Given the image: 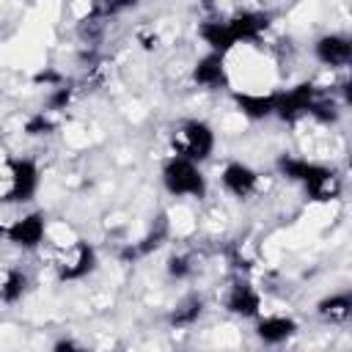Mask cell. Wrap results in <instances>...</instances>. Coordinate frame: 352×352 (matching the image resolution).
Instances as JSON below:
<instances>
[{
    "label": "cell",
    "mask_w": 352,
    "mask_h": 352,
    "mask_svg": "<svg viewBox=\"0 0 352 352\" xmlns=\"http://www.w3.org/2000/svg\"><path fill=\"white\" fill-rule=\"evenodd\" d=\"M278 170L292 179V182H300L308 192V198L314 201H336L341 195V176L338 170L327 168V165H316V162H308V160H300V157H280L278 160Z\"/></svg>",
    "instance_id": "obj_1"
},
{
    "label": "cell",
    "mask_w": 352,
    "mask_h": 352,
    "mask_svg": "<svg viewBox=\"0 0 352 352\" xmlns=\"http://www.w3.org/2000/svg\"><path fill=\"white\" fill-rule=\"evenodd\" d=\"M170 148L179 157H187L192 162H204L214 151V132H212V126L206 121L187 118V121H182V124L173 126Z\"/></svg>",
    "instance_id": "obj_2"
},
{
    "label": "cell",
    "mask_w": 352,
    "mask_h": 352,
    "mask_svg": "<svg viewBox=\"0 0 352 352\" xmlns=\"http://www.w3.org/2000/svg\"><path fill=\"white\" fill-rule=\"evenodd\" d=\"M162 184L170 195H187V198H204L206 195V179L198 168V162L173 154L162 165Z\"/></svg>",
    "instance_id": "obj_3"
},
{
    "label": "cell",
    "mask_w": 352,
    "mask_h": 352,
    "mask_svg": "<svg viewBox=\"0 0 352 352\" xmlns=\"http://www.w3.org/2000/svg\"><path fill=\"white\" fill-rule=\"evenodd\" d=\"M38 190V168L28 157H11L6 162V190L0 201L6 204H25Z\"/></svg>",
    "instance_id": "obj_4"
},
{
    "label": "cell",
    "mask_w": 352,
    "mask_h": 352,
    "mask_svg": "<svg viewBox=\"0 0 352 352\" xmlns=\"http://www.w3.org/2000/svg\"><path fill=\"white\" fill-rule=\"evenodd\" d=\"M94 267H96V250L85 239H74L55 258V272L60 280H82L85 275L94 272Z\"/></svg>",
    "instance_id": "obj_5"
},
{
    "label": "cell",
    "mask_w": 352,
    "mask_h": 352,
    "mask_svg": "<svg viewBox=\"0 0 352 352\" xmlns=\"http://www.w3.org/2000/svg\"><path fill=\"white\" fill-rule=\"evenodd\" d=\"M0 234L14 245V248H22V250H33L44 242V234H47V217L44 212H28L16 220H11L8 226L0 228Z\"/></svg>",
    "instance_id": "obj_6"
},
{
    "label": "cell",
    "mask_w": 352,
    "mask_h": 352,
    "mask_svg": "<svg viewBox=\"0 0 352 352\" xmlns=\"http://www.w3.org/2000/svg\"><path fill=\"white\" fill-rule=\"evenodd\" d=\"M316 94L319 91L311 82H300V85H294V88H289L283 94H275V113L272 116H278L283 121H297V118L308 116Z\"/></svg>",
    "instance_id": "obj_7"
},
{
    "label": "cell",
    "mask_w": 352,
    "mask_h": 352,
    "mask_svg": "<svg viewBox=\"0 0 352 352\" xmlns=\"http://www.w3.org/2000/svg\"><path fill=\"white\" fill-rule=\"evenodd\" d=\"M223 305L228 314L250 319V316H258V311H261V294L248 280L236 278L234 283H228V289L223 294Z\"/></svg>",
    "instance_id": "obj_8"
},
{
    "label": "cell",
    "mask_w": 352,
    "mask_h": 352,
    "mask_svg": "<svg viewBox=\"0 0 352 352\" xmlns=\"http://www.w3.org/2000/svg\"><path fill=\"white\" fill-rule=\"evenodd\" d=\"M228 33L234 38V44L239 41H258L264 36V30L270 28V14L264 11H236L226 19Z\"/></svg>",
    "instance_id": "obj_9"
},
{
    "label": "cell",
    "mask_w": 352,
    "mask_h": 352,
    "mask_svg": "<svg viewBox=\"0 0 352 352\" xmlns=\"http://www.w3.org/2000/svg\"><path fill=\"white\" fill-rule=\"evenodd\" d=\"M220 179H223V187H226L234 198H248V195H253L256 187H258V173H256L248 162H239V160L226 162Z\"/></svg>",
    "instance_id": "obj_10"
},
{
    "label": "cell",
    "mask_w": 352,
    "mask_h": 352,
    "mask_svg": "<svg viewBox=\"0 0 352 352\" xmlns=\"http://www.w3.org/2000/svg\"><path fill=\"white\" fill-rule=\"evenodd\" d=\"M168 236H170V223H168V214H165V212H160V214L151 220L148 231H146L135 245H129V248L121 253V258H124V261H129V258H138V256H148L151 250L162 248Z\"/></svg>",
    "instance_id": "obj_11"
},
{
    "label": "cell",
    "mask_w": 352,
    "mask_h": 352,
    "mask_svg": "<svg viewBox=\"0 0 352 352\" xmlns=\"http://www.w3.org/2000/svg\"><path fill=\"white\" fill-rule=\"evenodd\" d=\"M314 55L324 63V66H346L352 60V41L344 33H327L322 38H316L314 44Z\"/></svg>",
    "instance_id": "obj_12"
},
{
    "label": "cell",
    "mask_w": 352,
    "mask_h": 352,
    "mask_svg": "<svg viewBox=\"0 0 352 352\" xmlns=\"http://www.w3.org/2000/svg\"><path fill=\"white\" fill-rule=\"evenodd\" d=\"M192 80L201 88H226L228 85V72H226V58L223 52H209L192 66Z\"/></svg>",
    "instance_id": "obj_13"
},
{
    "label": "cell",
    "mask_w": 352,
    "mask_h": 352,
    "mask_svg": "<svg viewBox=\"0 0 352 352\" xmlns=\"http://www.w3.org/2000/svg\"><path fill=\"white\" fill-rule=\"evenodd\" d=\"M294 333H297V322H294L292 316L272 314V316H264V319L256 322V336H258L264 344H283V341H289Z\"/></svg>",
    "instance_id": "obj_14"
},
{
    "label": "cell",
    "mask_w": 352,
    "mask_h": 352,
    "mask_svg": "<svg viewBox=\"0 0 352 352\" xmlns=\"http://www.w3.org/2000/svg\"><path fill=\"white\" fill-rule=\"evenodd\" d=\"M198 36L204 38V44H209L212 52H223V55H226V52L234 47V38H231V33H228L226 19H204V22L198 25Z\"/></svg>",
    "instance_id": "obj_15"
},
{
    "label": "cell",
    "mask_w": 352,
    "mask_h": 352,
    "mask_svg": "<svg viewBox=\"0 0 352 352\" xmlns=\"http://www.w3.org/2000/svg\"><path fill=\"white\" fill-rule=\"evenodd\" d=\"M316 314H319L324 322H333V324L346 322V319L352 316V294H349V292H338V294H330V297L319 300Z\"/></svg>",
    "instance_id": "obj_16"
},
{
    "label": "cell",
    "mask_w": 352,
    "mask_h": 352,
    "mask_svg": "<svg viewBox=\"0 0 352 352\" xmlns=\"http://www.w3.org/2000/svg\"><path fill=\"white\" fill-rule=\"evenodd\" d=\"M201 314H204V297L187 294L173 305V311L168 314V322H170V327H192L201 319Z\"/></svg>",
    "instance_id": "obj_17"
},
{
    "label": "cell",
    "mask_w": 352,
    "mask_h": 352,
    "mask_svg": "<svg viewBox=\"0 0 352 352\" xmlns=\"http://www.w3.org/2000/svg\"><path fill=\"white\" fill-rule=\"evenodd\" d=\"M234 102L248 118H267L275 113V94H234Z\"/></svg>",
    "instance_id": "obj_18"
},
{
    "label": "cell",
    "mask_w": 352,
    "mask_h": 352,
    "mask_svg": "<svg viewBox=\"0 0 352 352\" xmlns=\"http://www.w3.org/2000/svg\"><path fill=\"white\" fill-rule=\"evenodd\" d=\"M25 292H28V275H25V270H19V267L6 270V275L0 280V300L6 305H14V302H19L25 297Z\"/></svg>",
    "instance_id": "obj_19"
},
{
    "label": "cell",
    "mask_w": 352,
    "mask_h": 352,
    "mask_svg": "<svg viewBox=\"0 0 352 352\" xmlns=\"http://www.w3.org/2000/svg\"><path fill=\"white\" fill-rule=\"evenodd\" d=\"M55 118L50 116V110H41V113H33L28 121H25V132L30 135V138H41V135H50V132H55Z\"/></svg>",
    "instance_id": "obj_20"
},
{
    "label": "cell",
    "mask_w": 352,
    "mask_h": 352,
    "mask_svg": "<svg viewBox=\"0 0 352 352\" xmlns=\"http://www.w3.org/2000/svg\"><path fill=\"white\" fill-rule=\"evenodd\" d=\"M195 272V258L190 253H173L168 258V275L176 278V280H184Z\"/></svg>",
    "instance_id": "obj_21"
},
{
    "label": "cell",
    "mask_w": 352,
    "mask_h": 352,
    "mask_svg": "<svg viewBox=\"0 0 352 352\" xmlns=\"http://www.w3.org/2000/svg\"><path fill=\"white\" fill-rule=\"evenodd\" d=\"M72 94H74V88H69V85H55V88L50 91V96H47V110H50V113L66 110L69 102H72Z\"/></svg>",
    "instance_id": "obj_22"
},
{
    "label": "cell",
    "mask_w": 352,
    "mask_h": 352,
    "mask_svg": "<svg viewBox=\"0 0 352 352\" xmlns=\"http://www.w3.org/2000/svg\"><path fill=\"white\" fill-rule=\"evenodd\" d=\"M55 352H63V349H80V344L77 341H72V338H60V341H55V346H52Z\"/></svg>",
    "instance_id": "obj_23"
}]
</instances>
